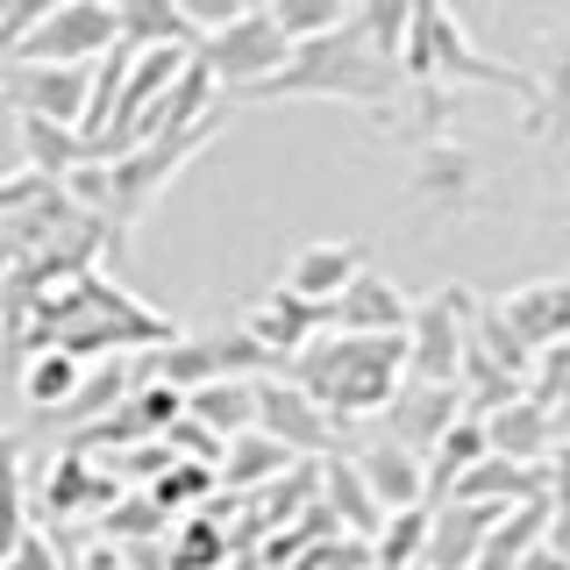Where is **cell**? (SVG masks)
<instances>
[{
	"mask_svg": "<svg viewBox=\"0 0 570 570\" xmlns=\"http://www.w3.org/2000/svg\"><path fill=\"white\" fill-rule=\"evenodd\" d=\"M406 14H414V0H350V29L392 65H400V43H406Z\"/></svg>",
	"mask_w": 570,
	"mask_h": 570,
	"instance_id": "obj_21",
	"label": "cell"
},
{
	"mask_svg": "<svg viewBox=\"0 0 570 570\" xmlns=\"http://www.w3.org/2000/svg\"><path fill=\"white\" fill-rule=\"evenodd\" d=\"M186 414L200 421L214 442L243 435V428H257V379H207V385H193Z\"/></svg>",
	"mask_w": 570,
	"mask_h": 570,
	"instance_id": "obj_16",
	"label": "cell"
},
{
	"mask_svg": "<svg viewBox=\"0 0 570 570\" xmlns=\"http://www.w3.org/2000/svg\"><path fill=\"white\" fill-rule=\"evenodd\" d=\"M171 8L186 14V29H193V36H214L222 22H236V14L249 8V0H171Z\"/></svg>",
	"mask_w": 570,
	"mask_h": 570,
	"instance_id": "obj_27",
	"label": "cell"
},
{
	"mask_svg": "<svg viewBox=\"0 0 570 570\" xmlns=\"http://www.w3.org/2000/svg\"><path fill=\"white\" fill-rule=\"evenodd\" d=\"M228 471V485H257V478H272V471H285L293 463V450H278L264 428H243V435H228L222 442V456H214Z\"/></svg>",
	"mask_w": 570,
	"mask_h": 570,
	"instance_id": "obj_20",
	"label": "cell"
},
{
	"mask_svg": "<svg viewBox=\"0 0 570 570\" xmlns=\"http://www.w3.org/2000/svg\"><path fill=\"white\" fill-rule=\"evenodd\" d=\"M478 428H485V450L507 456V463H528V471H542L549 456H557V414H542V406L528 400H499L478 414Z\"/></svg>",
	"mask_w": 570,
	"mask_h": 570,
	"instance_id": "obj_10",
	"label": "cell"
},
{
	"mask_svg": "<svg viewBox=\"0 0 570 570\" xmlns=\"http://www.w3.org/2000/svg\"><path fill=\"white\" fill-rule=\"evenodd\" d=\"M513 570H570V557L557 542H534V549H521V557H513Z\"/></svg>",
	"mask_w": 570,
	"mask_h": 570,
	"instance_id": "obj_30",
	"label": "cell"
},
{
	"mask_svg": "<svg viewBox=\"0 0 570 570\" xmlns=\"http://www.w3.org/2000/svg\"><path fill=\"white\" fill-rule=\"evenodd\" d=\"M379 414H385V435L400 442V450L428 456V450H435V435L463 414V392L456 385H428V379H400V392H392Z\"/></svg>",
	"mask_w": 570,
	"mask_h": 570,
	"instance_id": "obj_9",
	"label": "cell"
},
{
	"mask_svg": "<svg viewBox=\"0 0 570 570\" xmlns=\"http://www.w3.org/2000/svg\"><path fill=\"white\" fill-rule=\"evenodd\" d=\"M321 321H328L335 335H400L406 328V299H400V285H385L364 264V272H356L328 307H321Z\"/></svg>",
	"mask_w": 570,
	"mask_h": 570,
	"instance_id": "obj_12",
	"label": "cell"
},
{
	"mask_svg": "<svg viewBox=\"0 0 570 570\" xmlns=\"http://www.w3.org/2000/svg\"><path fill=\"white\" fill-rule=\"evenodd\" d=\"M222 94H249L257 79H272V71L293 58V43H285V29L272 22L264 8H243L236 22H222L214 36H200V50H193Z\"/></svg>",
	"mask_w": 570,
	"mask_h": 570,
	"instance_id": "obj_4",
	"label": "cell"
},
{
	"mask_svg": "<svg viewBox=\"0 0 570 570\" xmlns=\"http://www.w3.org/2000/svg\"><path fill=\"white\" fill-rule=\"evenodd\" d=\"M115 43L121 50H150V43H186L200 50V36L186 29V14L171 0H115Z\"/></svg>",
	"mask_w": 570,
	"mask_h": 570,
	"instance_id": "obj_17",
	"label": "cell"
},
{
	"mask_svg": "<svg viewBox=\"0 0 570 570\" xmlns=\"http://www.w3.org/2000/svg\"><path fill=\"white\" fill-rule=\"evenodd\" d=\"M0 100H8L22 121H58V129H86L94 65H0Z\"/></svg>",
	"mask_w": 570,
	"mask_h": 570,
	"instance_id": "obj_5",
	"label": "cell"
},
{
	"mask_svg": "<svg viewBox=\"0 0 570 570\" xmlns=\"http://www.w3.org/2000/svg\"><path fill=\"white\" fill-rule=\"evenodd\" d=\"M542 492V471H528V463H507V456H478L463 478H450V507H521V499Z\"/></svg>",
	"mask_w": 570,
	"mask_h": 570,
	"instance_id": "obj_13",
	"label": "cell"
},
{
	"mask_svg": "<svg viewBox=\"0 0 570 570\" xmlns=\"http://www.w3.org/2000/svg\"><path fill=\"white\" fill-rule=\"evenodd\" d=\"M350 471L364 478V492H371V507L379 513H406V507H428V463L414 450H400V442H371V450H356L350 456Z\"/></svg>",
	"mask_w": 570,
	"mask_h": 570,
	"instance_id": "obj_11",
	"label": "cell"
},
{
	"mask_svg": "<svg viewBox=\"0 0 570 570\" xmlns=\"http://www.w3.org/2000/svg\"><path fill=\"white\" fill-rule=\"evenodd\" d=\"M364 272V257H356L350 243H307L293 264H285V285L278 293H293V299H307V307H328L343 285Z\"/></svg>",
	"mask_w": 570,
	"mask_h": 570,
	"instance_id": "obj_14",
	"label": "cell"
},
{
	"mask_svg": "<svg viewBox=\"0 0 570 570\" xmlns=\"http://www.w3.org/2000/svg\"><path fill=\"white\" fill-rule=\"evenodd\" d=\"M243 328L257 335V343L278 356V371H285V364H293V356H299V350H307L314 335H321V307H307V299H293V293H272L257 314L243 321Z\"/></svg>",
	"mask_w": 570,
	"mask_h": 570,
	"instance_id": "obj_15",
	"label": "cell"
},
{
	"mask_svg": "<svg viewBox=\"0 0 570 570\" xmlns=\"http://www.w3.org/2000/svg\"><path fill=\"white\" fill-rule=\"evenodd\" d=\"M79 385H86V356H71L58 343H43V350L22 356V400L43 406V414H50V406H71Z\"/></svg>",
	"mask_w": 570,
	"mask_h": 570,
	"instance_id": "obj_18",
	"label": "cell"
},
{
	"mask_svg": "<svg viewBox=\"0 0 570 570\" xmlns=\"http://www.w3.org/2000/svg\"><path fill=\"white\" fill-rule=\"evenodd\" d=\"M463 314H471V293H428L421 307H406V379L428 385H456L463 364Z\"/></svg>",
	"mask_w": 570,
	"mask_h": 570,
	"instance_id": "obj_6",
	"label": "cell"
},
{
	"mask_svg": "<svg viewBox=\"0 0 570 570\" xmlns=\"http://www.w3.org/2000/svg\"><path fill=\"white\" fill-rule=\"evenodd\" d=\"M115 50V0H50L0 65H94Z\"/></svg>",
	"mask_w": 570,
	"mask_h": 570,
	"instance_id": "obj_3",
	"label": "cell"
},
{
	"mask_svg": "<svg viewBox=\"0 0 570 570\" xmlns=\"http://www.w3.org/2000/svg\"><path fill=\"white\" fill-rule=\"evenodd\" d=\"M563 115H570V43H563V58H557V79H549V94H542V129H557Z\"/></svg>",
	"mask_w": 570,
	"mask_h": 570,
	"instance_id": "obj_29",
	"label": "cell"
},
{
	"mask_svg": "<svg viewBox=\"0 0 570 570\" xmlns=\"http://www.w3.org/2000/svg\"><path fill=\"white\" fill-rule=\"evenodd\" d=\"M492 314L528 356H542V350L570 343V278H528V285H513Z\"/></svg>",
	"mask_w": 570,
	"mask_h": 570,
	"instance_id": "obj_8",
	"label": "cell"
},
{
	"mask_svg": "<svg viewBox=\"0 0 570 570\" xmlns=\"http://www.w3.org/2000/svg\"><path fill=\"white\" fill-rule=\"evenodd\" d=\"M214 463H171L165 478H157V507H178V499H193V492H207L214 485Z\"/></svg>",
	"mask_w": 570,
	"mask_h": 570,
	"instance_id": "obj_28",
	"label": "cell"
},
{
	"mask_svg": "<svg viewBox=\"0 0 570 570\" xmlns=\"http://www.w3.org/2000/svg\"><path fill=\"white\" fill-rule=\"evenodd\" d=\"M107 492H115V478H100L79 450H71L58 471H50V513H79L86 499H107Z\"/></svg>",
	"mask_w": 570,
	"mask_h": 570,
	"instance_id": "obj_24",
	"label": "cell"
},
{
	"mask_svg": "<svg viewBox=\"0 0 570 570\" xmlns=\"http://www.w3.org/2000/svg\"><path fill=\"white\" fill-rule=\"evenodd\" d=\"M328 499H335V507H350L356 534H379V521H385V513L371 507V492H364V478L350 471V456H335V463H328Z\"/></svg>",
	"mask_w": 570,
	"mask_h": 570,
	"instance_id": "obj_26",
	"label": "cell"
},
{
	"mask_svg": "<svg viewBox=\"0 0 570 570\" xmlns=\"http://www.w3.org/2000/svg\"><path fill=\"white\" fill-rule=\"evenodd\" d=\"M8 272H14V236L0 228V285H8Z\"/></svg>",
	"mask_w": 570,
	"mask_h": 570,
	"instance_id": "obj_31",
	"label": "cell"
},
{
	"mask_svg": "<svg viewBox=\"0 0 570 570\" xmlns=\"http://www.w3.org/2000/svg\"><path fill=\"white\" fill-rule=\"evenodd\" d=\"M421 542H428V507H406V513H385V521H379V570H400V563H421Z\"/></svg>",
	"mask_w": 570,
	"mask_h": 570,
	"instance_id": "obj_25",
	"label": "cell"
},
{
	"mask_svg": "<svg viewBox=\"0 0 570 570\" xmlns=\"http://www.w3.org/2000/svg\"><path fill=\"white\" fill-rule=\"evenodd\" d=\"M249 94H257V100H350V107L385 115L392 94H400V65L379 58V50L343 22V29H328V36L293 43V58H285L272 79H257Z\"/></svg>",
	"mask_w": 570,
	"mask_h": 570,
	"instance_id": "obj_2",
	"label": "cell"
},
{
	"mask_svg": "<svg viewBox=\"0 0 570 570\" xmlns=\"http://www.w3.org/2000/svg\"><path fill=\"white\" fill-rule=\"evenodd\" d=\"M471 157L463 150H450V142H435V150L421 157V171H414V200L421 207H463L471 200Z\"/></svg>",
	"mask_w": 570,
	"mask_h": 570,
	"instance_id": "obj_19",
	"label": "cell"
},
{
	"mask_svg": "<svg viewBox=\"0 0 570 570\" xmlns=\"http://www.w3.org/2000/svg\"><path fill=\"white\" fill-rule=\"evenodd\" d=\"M264 14L285 29V43H307V36H328L350 22V0H264Z\"/></svg>",
	"mask_w": 570,
	"mask_h": 570,
	"instance_id": "obj_22",
	"label": "cell"
},
{
	"mask_svg": "<svg viewBox=\"0 0 570 570\" xmlns=\"http://www.w3.org/2000/svg\"><path fill=\"white\" fill-rule=\"evenodd\" d=\"M22 534H29V521H22V450H14V435H0V563L14 557Z\"/></svg>",
	"mask_w": 570,
	"mask_h": 570,
	"instance_id": "obj_23",
	"label": "cell"
},
{
	"mask_svg": "<svg viewBox=\"0 0 570 570\" xmlns=\"http://www.w3.org/2000/svg\"><path fill=\"white\" fill-rule=\"evenodd\" d=\"M249 8H264V0H249Z\"/></svg>",
	"mask_w": 570,
	"mask_h": 570,
	"instance_id": "obj_32",
	"label": "cell"
},
{
	"mask_svg": "<svg viewBox=\"0 0 570 570\" xmlns=\"http://www.w3.org/2000/svg\"><path fill=\"white\" fill-rule=\"evenodd\" d=\"M307 400L321 406L328 421H356V414H379V406L400 392L406 379V328L400 335H314L307 350L285 364Z\"/></svg>",
	"mask_w": 570,
	"mask_h": 570,
	"instance_id": "obj_1",
	"label": "cell"
},
{
	"mask_svg": "<svg viewBox=\"0 0 570 570\" xmlns=\"http://www.w3.org/2000/svg\"><path fill=\"white\" fill-rule=\"evenodd\" d=\"M257 428L278 442V450H293V456H328L335 450V421L321 414V406L285 379V371L257 379Z\"/></svg>",
	"mask_w": 570,
	"mask_h": 570,
	"instance_id": "obj_7",
	"label": "cell"
}]
</instances>
